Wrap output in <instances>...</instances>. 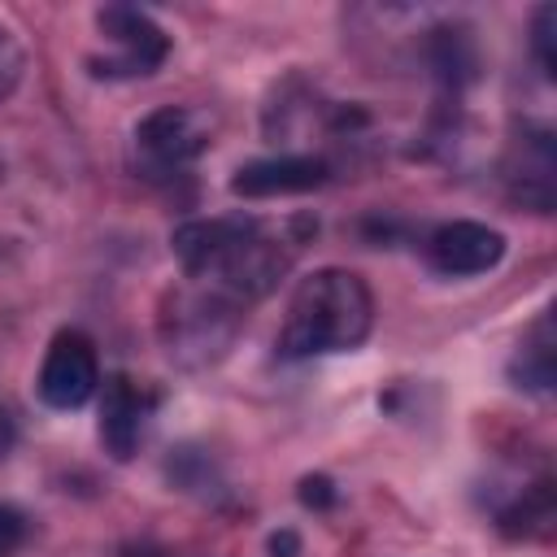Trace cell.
Masks as SVG:
<instances>
[{
    "label": "cell",
    "mask_w": 557,
    "mask_h": 557,
    "mask_svg": "<svg viewBox=\"0 0 557 557\" xmlns=\"http://www.w3.org/2000/svg\"><path fill=\"white\" fill-rule=\"evenodd\" d=\"M144 413H148L144 392L126 374H113L100 396V444L113 461L135 457V444L144 435Z\"/></svg>",
    "instance_id": "cell-8"
},
{
    "label": "cell",
    "mask_w": 557,
    "mask_h": 557,
    "mask_svg": "<svg viewBox=\"0 0 557 557\" xmlns=\"http://www.w3.org/2000/svg\"><path fill=\"white\" fill-rule=\"evenodd\" d=\"M22 70H26V57L17 48V39L0 26V104L13 96V87L22 83Z\"/></svg>",
    "instance_id": "cell-12"
},
{
    "label": "cell",
    "mask_w": 557,
    "mask_h": 557,
    "mask_svg": "<svg viewBox=\"0 0 557 557\" xmlns=\"http://www.w3.org/2000/svg\"><path fill=\"white\" fill-rule=\"evenodd\" d=\"M100 387V361H96V344L83 335V331H57L48 352H44V366H39V379H35V392L48 409H83Z\"/></svg>",
    "instance_id": "cell-4"
},
{
    "label": "cell",
    "mask_w": 557,
    "mask_h": 557,
    "mask_svg": "<svg viewBox=\"0 0 557 557\" xmlns=\"http://www.w3.org/2000/svg\"><path fill=\"white\" fill-rule=\"evenodd\" d=\"M170 248L187 278L205 283L226 309L261 300L287 265V252L261 231L257 218H196L170 235Z\"/></svg>",
    "instance_id": "cell-1"
},
{
    "label": "cell",
    "mask_w": 557,
    "mask_h": 557,
    "mask_svg": "<svg viewBox=\"0 0 557 557\" xmlns=\"http://www.w3.org/2000/svg\"><path fill=\"white\" fill-rule=\"evenodd\" d=\"M505 257V235L487 222H444L426 235V261L431 270L448 274V278H470V274H487L496 270Z\"/></svg>",
    "instance_id": "cell-6"
},
{
    "label": "cell",
    "mask_w": 557,
    "mask_h": 557,
    "mask_svg": "<svg viewBox=\"0 0 557 557\" xmlns=\"http://www.w3.org/2000/svg\"><path fill=\"white\" fill-rule=\"evenodd\" d=\"M531 35H535V57H540L544 74L553 78V74H557V52H553V35H557V9H553V4H540V9H535V26H531Z\"/></svg>",
    "instance_id": "cell-11"
},
{
    "label": "cell",
    "mask_w": 557,
    "mask_h": 557,
    "mask_svg": "<svg viewBox=\"0 0 557 557\" xmlns=\"http://www.w3.org/2000/svg\"><path fill=\"white\" fill-rule=\"evenodd\" d=\"M135 148L157 170H183L209 148V122L187 104H161L135 126Z\"/></svg>",
    "instance_id": "cell-5"
},
{
    "label": "cell",
    "mask_w": 557,
    "mask_h": 557,
    "mask_svg": "<svg viewBox=\"0 0 557 557\" xmlns=\"http://www.w3.org/2000/svg\"><path fill=\"white\" fill-rule=\"evenodd\" d=\"M513 374L522 379L518 387H535L548 392L553 387V339H548V322L540 326V344H527L522 357L513 361Z\"/></svg>",
    "instance_id": "cell-9"
},
{
    "label": "cell",
    "mask_w": 557,
    "mask_h": 557,
    "mask_svg": "<svg viewBox=\"0 0 557 557\" xmlns=\"http://www.w3.org/2000/svg\"><path fill=\"white\" fill-rule=\"evenodd\" d=\"M431 52H435V70H440L444 78H466V74H470V65H474L470 39H466L461 30H435Z\"/></svg>",
    "instance_id": "cell-10"
},
{
    "label": "cell",
    "mask_w": 557,
    "mask_h": 557,
    "mask_svg": "<svg viewBox=\"0 0 557 557\" xmlns=\"http://www.w3.org/2000/svg\"><path fill=\"white\" fill-rule=\"evenodd\" d=\"M26 540V518L13 505H0V557H13Z\"/></svg>",
    "instance_id": "cell-14"
},
{
    "label": "cell",
    "mask_w": 557,
    "mask_h": 557,
    "mask_svg": "<svg viewBox=\"0 0 557 557\" xmlns=\"http://www.w3.org/2000/svg\"><path fill=\"white\" fill-rule=\"evenodd\" d=\"M331 178V165L326 157H313V152H283V157H261V161H248L235 170L231 178V191L244 196V200H270V196H300V191H313Z\"/></svg>",
    "instance_id": "cell-7"
},
{
    "label": "cell",
    "mask_w": 557,
    "mask_h": 557,
    "mask_svg": "<svg viewBox=\"0 0 557 557\" xmlns=\"http://www.w3.org/2000/svg\"><path fill=\"white\" fill-rule=\"evenodd\" d=\"M96 26L117 48L113 57H91L87 61L91 74H100V78H144L170 52V35L157 26L152 13L135 9V4H104V9H96Z\"/></svg>",
    "instance_id": "cell-3"
},
{
    "label": "cell",
    "mask_w": 557,
    "mask_h": 557,
    "mask_svg": "<svg viewBox=\"0 0 557 557\" xmlns=\"http://www.w3.org/2000/svg\"><path fill=\"white\" fill-rule=\"evenodd\" d=\"M370 326H374V296L366 278L357 270L326 265L296 283L278 331V352L292 361L352 352L366 344Z\"/></svg>",
    "instance_id": "cell-2"
},
{
    "label": "cell",
    "mask_w": 557,
    "mask_h": 557,
    "mask_svg": "<svg viewBox=\"0 0 557 557\" xmlns=\"http://www.w3.org/2000/svg\"><path fill=\"white\" fill-rule=\"evenodd\" d=\"M300 505L326 513V509L335 505V483H331L326 474H305V479H300Z\"/></svg>",
    "instance_id": "cell-13"
},
{
    "label": "cell",
    "mask_w": 557,
    "mask_h": 557,
    "mask_svg": "<svg viewBox=\"0 0 557 557\" xmlns=\"http://www.w3.org/2000/svg\"><path fill=\"white\" fill-rule=\"evenodd\" d=\"M9 444H13V422H9V413L0 409V457L9 453Z\"/></svg>",
    "instance_id": "cell-16"
},
{
    "label": "cell",
    "mask_w": 557,
    "mask_h": 557,
    "mask_svg": "<svg viewBox=\"0 0 557 557\" xmlns=\"http://www.w3.org/2000/svg\"><path fill=\"white\" fill-rule=\"evenodd\" d=\"M296 548H300V540H296L292 531H278V535L270 540V553H274V557H292Z\"/></svg>",
    "instance_id": "cell-15"
}]
</instances>
